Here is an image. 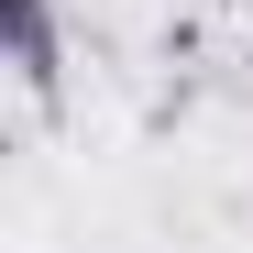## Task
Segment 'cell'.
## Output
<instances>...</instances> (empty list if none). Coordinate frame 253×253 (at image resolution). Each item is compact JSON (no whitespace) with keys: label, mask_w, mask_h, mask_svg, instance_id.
Listing matches in <instances>:
<instances>
[{"label":"cell","mask_w":253,"mask_h":253,"mask_svg":"<svg viewBox=\"0 0 253 253\" xmlns=\"http://www.w3.org/2000/svg\"><path fill=\"white\" fill-rule=\"evenodd\" d=\"M0 44H11V77L33 110L66 99V33H55V0H0Z\"/></svg>","instance_id":"1"}]
</instances>
